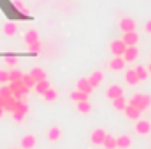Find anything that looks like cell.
Instances as JSON below:
<instances>
[{
  "label": "cell",
  "mask_w": 151,
  "mask_h": 149,
  "mask_svg": "<svg viewBox=\"0 0 151 149\" xmlns=\"http://www.w3.org/2000/svg\"><path fill=\"white\" fill-rule=\"evenodd\" d=\"M128 104L134 105V107H137L139 111L142 112L151 105V97L150 95H144V93H135V95L128 100Z\"/></svg>",
  "instance_id": "1"
},
{
  "label": "cell",
  "mask_w": 151,
  "mask_h": 149,
  "mask_svg": "<svg viewBox=\"0 0 151 149\" xmlns=\"http://www.w3.org/2000/svg\"><path fill=\"white\" fill-rule=\"evenodd\" d=\"M9 88H11V91H12V97H14V98H19V100H23V98L28 95V91H30L21 81H11V82H9Z\"/></svg>",
  "instance_id": "2"
},
{
  "label": "cell",
  "mask_w": 151,
  "mask_h": 149,
  "mask_svg": "<svg viewBox=\"0 0 151 149\" xmlns=\"http://www.w3.org/2000/svg\"><path fill=\"white\" fill-rule=\"evenodd\" d=\"M27 112H28V104L23 102V100H18V104H16V107H14V111H12V117H14V121L21 123V121L25 119Z\"/></svg>",
  "instance_id": "3"
},
{
  "label": "cell",
  "mask_w": 151,
  "mask_h": 149,
  "mask_svg": "<svg viewBox=\"0 0 151 149\" xmlns=\"http://www.w3.org/2000/svg\"><path fill=\"white\" fill-rule=\"evenodd\" d=\"M135 27H137V23L132 19V18H121L119 19V28H121V32L123 34H127V32H135Z\"/></svg>",
  "instance_id": "4"
},
{
  "label": "cell",
  "mask_w": 151,
  "mask_h": 149,
  "mask_svg": "<svg viewBox=\"0 0 151 149\" xmlns=\"http://www.w3.org/2000/svg\"><path fill=\"white\" fill-rule=\"evenodd\" d=\"M106 135H107V133H106L102 128H95V130L91 132V135H90V140H91V144H95V146H102Z\"/></svg>",
  "instance_id": "5"
},
{
  "label": "cell",
  "mask_w": 151,
  "mask_h": 149,
  "mask_svg": "<svg viewBox=\"0 0 151 149\" xmlns=\"http://www.w3.org/2000/svg\"><path fill=\"white\" fill-rule=\"evenodd\" d=\"M135 132L141 133V135H148L151 132V123L146 121V119H137V123H135Z\"/></svg>",
  "instance_id": "6"
},
{
  "label": "cell",
  "mask_w": 151,
  "mask_h": 149,
  "mask_svg": "<svg viewBox=\"0 0 151 149\" xmlns=\"http://www.w3.org/2000/svg\"><path fill=\"white\" fill-rule=\"evenodd\" d=\"M21 149H34L35 148V144H37V139H35V135L34 133H27L23 139H21Z\"/></svg>",
  "instance_id": "7"
},
{
  "label": "cell",
  "mask_w": 151,
  "mask_h": 149,
  "mask_svg": "<svg viewBox=\"0 0 151 149\" xmlns=\"http://www.w3.org/2000/svg\"><path fill=\"white\" fill-rule=\"evenodd\" d=\"M125 49H127V46H125L123 40H113L111 42V53H113L114 56H123Z\"/></svg>",
  "instance_id": "8"
},
{
  "label": "cell",
  "mask_w": 151,
  "mask_h": 149,
  "mask_svg": "<svg viewBox=\"0 0 151 149\" xmlns=\"http://www.w3.org/2000/svg\"><path fill=\"white\" fill-rule=\"evenodd\" d=\"M137 54H139V51H137V47L135 46H127V49H125V53H123V60L128 63V62H134L135 58H137Z\"/></svg>",
  "instance_id": "9"
},
{
  "label": "cell",
  "mask_w": 151,
  "mask_h": 149,
  "mask_svg": "<svg viewBox=\"0 0 151 149\" xmlns=\"http://www.w3.org/2000/svg\"><path fill=\"white\" fill-rule=\"evenodd\" d=\"M106 95H107V98H118V97H121L123 95V88L121 86H118V84H111L109 88H107V91H106Z\"/></svg>",
  "instance_id": "10"
},
{
  "label": "cell",
  "mask_w": 151,
  "mask_h": 149,
  "mask_svg": "<svg viewBox=\"0 0 151 149\" xmlns=\"http://www.w3.org/2000/svg\"><path fill=\"white\" fill-rule=\"evenodd\" d=\"M121 40L125 42V46H135L139 42V35H137V32H127V34H123Z\"/></svg>",
  "instance_id": "11"
},
{
  "label": "cell",
  "mask_w": 151,
  "mask_h": 149,
  "mask_svg": "<svg viewBox=\"0 0 151 149\" xmlns=\"http://www.w3.org/2000/svg\"><path fill=\"white\" fill-rule=\"evenodd\" d=\"M4 35H7V37H14L16 34H18V25L14 23V21H7L5 25H4Z\"/></svg>",
  "instance_id": "12"
},
{
  "label": "cell",
  "mask_w": 151,
  "mask_h": 149,
  "mask_svg": "<svg viewBox=\"0 0 151 149\" xmlns=\"http://www.w3.org/2000/svg\"><path fill=\"white\" fill-rule=\"evenodd\" d=\"M60 139H62V130L58 126H51L47 130V140L49 142H58Z\"/></svg>",
  "instance_id": "13"
},
{
  "label": "cell",
  "mask_w": 151,
  "mask_h": 149,
  "mask_svg": "<svg viewBox=\"0 0 151 149\" xmlns=\"http://www.w3.org/2000/svg\"><path fill=\"white\" fill-rule=\"evenodd\" d=\"M125 60H123V56H114L113 60L109 62V69L111 70H123L125 69Z\"/></svg>",
  "instance_id": "14"
},
{
  "label": "cell",
  "mask_w": 151,
  "mask_h": 149,
  "mask_svg": "<svg viewBox=\"0 0 151 149\" xmlns=\"http://www.w3.org/2000/svg\"><path fill=\"white\" fill-rule=\"evenodd\" d=\"M102 79H104V74H102L100 70H97V72H93V74L90 75V77H88V81H90V84H91V88H93V90L100 86V82H102Z\"/></svg>",
  "instance_id": "15"
},
{
  "label": "cell",
  "mask_w": 151,
  "mask_h": 149,
  "mask_svg": "<svg viewBox=\"0 0 151 149\" xmlns=\"http://www.w3.org/2000/svg\"><path fill=\"white\" fill-rule=\"evenodd\" d=\"M123 112H125V116H127L128 119H135V121H137V119H139V116H141V111H139L137 107L130 105V104L125 107V111H123Z\"/></svg>",
  "instance_id": "16"
},
{
  "label": "cell",
  "mask_w": 151,
  "mask_h": 149,
  "mask_svg": "<svg viewBox=\"0 0 151 149\" xmlns=\"http://www.w3.org/2000/svg\"><path fill=\"white\" fill-rule=\"evenodd\" d=\"M76 90H81V91H84V93H88V95L93 91V88H91V84H90V81H88L86 77H83V79H79V81H77Z\"/></svg>",
  "instance_id": "17"
},
{
  "label": "cell",
  "mask_w": 151,
  "mask_h": 149,
  "mask_svg": "<svg viewBox=\"0 0 151 149\" xmlns=\"http://www.w3.org/2000/svg\"><path fill=\"white\" fill-rule=\"evenodd\" d=\"M49 88H51V86H49L47 79H44V81H37V82H35V86H34V90H35V93H37V95H44Z\"/></svg>",
  "instance_id": "18"
},
{
  "label": "cell",
  "mask_w": 151,
  "mask_h": 149,
  "mask_svg": "<svg viewBox=\"0 0 151 149\" xmlns=\"http://www.w3.org/2000/svg\"><path fill=\"white\" fill-rule=\"evenodd\" d=\"M127 105H128V100H127L123 95L113 100V107L116 109V111H125V107H127Z\"/></svg>",
  "instance_id": "19"
},
{
  "label": "cell",
  "mask_w": 151,
  "mask_h": 149,
  "mask_svg": "<svg viewBox=\"0 0 151 149\" xmlns=\"http://www.w3.org/2000/svg\"><path fill=\"white\" fill-rule=\"evenodd\" d=\"M130 137L128 135H119V137H116V148H119V149H127V148H130Z\"/></svg>",
  "instance_id": "20"
},
{
  "label": "cell",
  "mask_w": 151,
  "mask_h": 149,
  "mask_svg": "<svg viewBox=\"0 0 151 149\" xmlns=\"http://www.w3.org/2000/svg\"><path fill=\"white\" fill-rule=\"evenodd\" d=\"M18 100H19V98H14V97L5 98V100H4V111L5 112H12L14 111V107H16V104H18Z\"/></svg>",
  "instance_id": "21"
},
{
  "label": "cell",
  "mask_w": 151,
  "mask_h": 149,
  "mask_svg": "<svg viewBox=\"0 0 151 149\" xmlns=\"http://www.w3.org/2000/svg\"><path fill=\"white\" fill-rule=\"evenodd\" d=\"M125 81L128 82V84H137L139 82V77H137V74H135V69H132V70H127L125 72Z\"/></svg>",
  "instance_id": "22"
},
{
  "label": "cell",
  "mask_w": 151,
  "mask_h": 149,
  "mask_svg": "<svg viewBox=\"0 0 151 149\" xmlns=\"http://www.w3.org/2000/svg\"><path fill=\"white\" fill-rule=\"evenodd\" d=\"M70 98H72L74 102H83V100H88V93H84V91H81V90H74V91L70 93Z\"/></svg>",
  "instance_id": "23"
},
{
  "label": "cell",
  "mask_w": 151,
  "mask_h": 149,
  "mask_svg": "<svg viewBox=\"0 0 151 149\" xmlns=\"http://www.w3.org/2000/svg\"><path fill=\"white\" fill-rule=\"evenodd\" d=\"M76 107H77V112H81V114H88V112L91 111V105H90V102H88V100L76 102Z\"/></svg>",
  "instance_id": "24"
},
{
  "label": "cell",
  "mask_w": 151,
  "mask_h": 149,
  "mask_svg": "<svg viewBox=\"0 0 151 149\" xmlns=\"http://www.w3.org/2000/svg\"><path fill=\"white\" fill-rule=\"evenodd\" d=\"M30 75L34 77V81H35V82H37V81H44V79H46V72H44L42 69H39V67L32 69V70H30Z\"/></svg>",
  "instance_id": "25"
},
{
  "label": "cell",
  "mask_w": 151,
  "mask_h": 149,
  "mask_svg": "<svg viewBox=\"0 0 151 149\" xmlns=\"http://www.w3.org/2000/svg\"><path fill=\"white\" fill-rule=\"evenodd\" d=\"M42 97H44V100H46V102H55V100L58 98V91H56L55 88H49Z\"/></svg>",
  "instance_id": "26"
},
{
  "label": "cell",
  "mask_w": 151,
  "mask_h": 149,
  "mask_svg": "<svg viewBox=\"0 0 151 149\" xmlns=\"http://www.w3.org/2000/svg\"><path fill=\"white\" fill-rule=\"evenodd\" d=\"M37 40H39V34L35 30H28V32L25 34V42H27V46L32 44V42H37Z\"/></svg>",
  "instance_id": "27"
},
{
  "label": "cell",
  "mask_w": 151,
  "mask_h": 149,
  "mask_svg": "<svg viewBox=\"0 0 151 149\" xmlns=\"http://www.w3.org/2000/svg\"><path fill=\"white\" fill-rule=\"evenodd\" d=\"M102 146H104L106 149H114L116 148V137H113V135H106Z\"/></svg>",
  "instance_id": "28"
},
{
  "label": "cell",
  "mask_w": 151,
  "mask_h": 149,
  "mask_svg": "<svg viewBox=\"0 0 151 149\" xmlns=\"http://www.w3.org/2000/svg\"><path fill=\"white\" fill-rule=\"evenodd\" d=\"M21 82L28 88V90H34V86H35V81H34V77L30 74H23V77H21Z\"/></svg>",
  "instance_id": "29"
},
{
  "label": "cell",
  "mask_w": 151,
  "mask_h": 149,
  "mask_svg": "<svg viewBox=\"0 0 151 149\" xmlns=\"http://www.w3.org/2000/svg\"><path fill=\"white\" fill-rule=\"evenodd\" d=\"M4 62H5V65H9V67H16V63H18V56L12 54V53H7V54L4 56Z\"/></svg>",
  "instance_id": "30"
},
{
  "label": "cell",
  "mask_w": 151,
  "mask_h": 149,
  "mask_svg": "<svg viewBox=\"0 0 151 149\" xmlns=\"http://www.w3.org/2000/svg\"><path fill=\"white\" fill-rule=\"evenodd\" d=\"M12 5H14V9H16L18 12H21V14H28V9L25 7V4H23L21 0H12Z\"/></svg>",
  "instance_id": "31"
},
{
  "label": "cell",
  "mask_w": 151,
  "mask_h": 149,
  "mask_svg": "<svg viewBox=\"0 0 151 149\" xmlns=\"http://www.w3.org/2000/svg\"><path fill=\"white\" fill-rule=\"evenodd\" d=\"M135 74H137V77H139V81H146V79L150 77L148 69H144V67H137V69H135Z\"/></svg>",
  "instance_id": "32"
},
{
  "label": "cell",
  "mask_w": 151,
  "mask_h": 149,
  "mask_svg": "<svg viewBox=\"0 0 151 149\" xmlns=\"http://www.w3.org/2000/svg\"><path fill=\"white\" fill-rule=\"evenodd\" d=\"M21 77H23V72H21V70L12 69V70L9 72V82H11V81H21Z\"/></svg>",
  "instance_id": "33"
},
{
  "label": "cell",
  "mask_w": 151,
  "mask_h": 149,
  "mask_svg": "<svg viewBox=\"0 0 151 149\" xmlns=\"http://www.w3.org/2000/svg\"><path fill=\"white\" fill-rule=\"evenodd\" d=\"M0 97H2V98L12 97V91H11V88H9L7 84H2V88H0Z\"/></svg>",
  "instance_id": "34"
},
{
  "label": "cell",
  "mask_w": 151,
  "mask_h": 149,
  "mask_svg": "<svg viewBox=\"0 0 151 149\" xmlns=\"http://www.w3.org/2000/svg\"><path fill=\"white\" fill-rule=\"evenodd\" d=\"M28 49H30V53H39L40 49H42V44H40V40H37V42H32V44H28Z\"/></svg>",
  "instance_id": "35"
},
{
  "label": "cell",
  "mask_w": 151,
  "mask_h": 149,
  "mask_svg": "<svg viewBox=\"0 0 151 149\" xmlns=\"http://www.w3.org/2000/svg\"><path fill=\"white\" fill-rule=\"evenodd\" d=\"M7 82H9V72L0 70V84H7Z\"/></svg>",
  "instance_id": "36"
},
{
  "label": "cell",
  "mask_w": 151,
  "mask_h": 149,
  "mask_svg": "<svg viewBox=\"0 0 151 149\" xmlns=\"http://www.w3.org/2000/svg\"><path fill=\"white\" fill-rule=\"evenodd\" d=\"M144 30H146L148 34H151V19H148V21H146V25H144Z\"/></svg>",
  "instance_id": "37"
},
{
  "label": "cell",
  "mask_w": 151,
  "mask_h": 149,
  "mask_svg": "<svg viewBox=\"0 0 151 149\" xmlns=\"http://www.w3.org/2000/svg\"><path fill=\"white\" fill-rule=\"evenodd\" d=\"M4 112H5V111H4V107H2V105H0V117H2V116H4Z\"/></svg>",
  "instance_id": "38"
},
{
  "label": "cell",
  "mask_w": 151,
  "mask_h": 149,
  "mask_svg": "<svg viewBox=\"0 0 151 149\" xmlns=\"http://www.w3.org/2000/svg\"><path fill=\"white\" fill-rule=\"evenodd\" d=\"M148 72H150V75H151V63H150V67H148Z\"/></svg>",
  "instance_id": "39"
},
{
  "label": "cell",
  "mask_w": 151,
  "mask_h": 149,
  "mask_svg": "<svg viewBox=\"0 0 151 149\" xmlns=\"http://www.w3.org/2000/svg\"><path fill=\"white\" fill-rule=\"evenodd\" d=\"M11 149H16V148H11Z\"/></svg>",
  "instance_id": "40"
}]
</instances>
